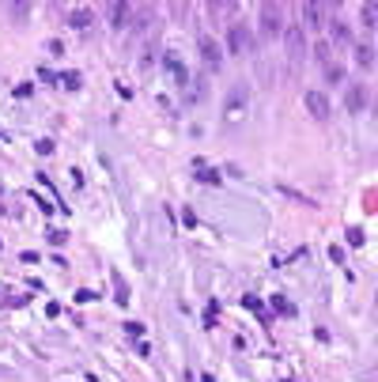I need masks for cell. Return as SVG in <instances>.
Wrapping results in <instances>:
<instances>
[{"label":"cell","mask_w":378,"mask_h":382,"mask_svg":"<svg viewBox=\"0 0 378 382\" xmlns=\"http://www.w3.org/2000/svg\"><path fill=\"white\" fill-rule=\"evenodd\" d=\"M284 27H288V12H284V4H276V0L261 4V30H265V34H280Z\"/></svg>","instance_id":"1"},{"label":"cell","mask_w":378,"mask_h":382,"mask_svg":"<svg viewBox=\"0 0 378 382\" xmlns=\"http://www.w3.org/2000/svg\"><path fill=\"white\" fill-rule=\"evenodd\" d=\"M227 49H231L234 57H246L250 49H253V30H250L246 23H234V27H227Z\"/></svg>","instance_id":"2"},{"label":"cell","mask_w":378,"mask_h":382,"mask_svg":"<svg viewBox=\"0 0 378 382\" xmlns=\"http://www.w3.org/2000/svg\"><path fill=\"white\" fill-rule=\"evenodd\" d=\"M197 49H201V57L208 61V65H212V68H216L219 61H223V45H219L212 34H201V38H197Z\"/></svg>","instance_id":"3"},{"label":"cell","mask_w":378,"mask_h":382,"mask_svg":"<svg viewBox=\"0 0 378 382\" xmlns=\"http://www.w3.org/2000/svg\"><path fill=\"white\" fill-rule=\"evenodd\" d=\"M299 12H303V19H306V27H310V30H321V27H325V12H329V8H325V4H314V0H306Z\"/></svg>","instance_id":"4"},{"label":"cell","mask_w":378,"mask_h":382,"mask_svg":"<svg viewBox=\"0 0 378 382\" xmlns=\"http://www.w3.org/2000/svg\"><path fill=\"white\" fill-rule=\"evenodd\" d=\"M110 280H114V303H117V307H129L132 292H129V284H125V276H121L117 269H110Z\"/></svg>","instance_id":"5"},{"label":"cell","mask_w":378,"mask_h":382,"mask_svg":"<svg viewBox=\"0 0 378 382\" xmlns=\"http://www.w3.org/2000/svg\"><path fill=\"white\" fill-rule=\"evenodd\" d=\"M246 99H250V91L246 87H234V95H231V102H227V117H231V121H242V106H246Z\"/></svg>","instance_id":"6"},{"label":"cell","mask_w":378,"mask_h":382,"mask_svg":"<svg viewBox=\"0 0 378 382\" xmlns=\"http://www.w3.org/2000/svg\"><path fill=\"white\" fill-rule=\"evenodd\" d=\"M344 106L359 113V110L367 106V87H363V84H352L348 91H344Z\"/></svg>","instance_id":"7"},{"label":"cell","mask_w":378,"mask_h":382,"mask_svg":"<svg viewBox=\"0 0 378 382\" xmlns=\"http://www.w3.org/2000/svg\"><path fill=\"white\" fill-rule=\"evenodd\" d=\"M306 110L314 113V117H329V99L321 91H306Z\"/></svg>","instance_id":"8"},{"label":"cell","mask_w":378,"mask_h":382,"mask_svg":"<svg viewBox=\"0 0 378 382\" xmlns=\"http://www.w3.org/2000/svg\"><path fill=\"white\" fill-rule=\"evenodd\" d=\"M110 15H114V27L125 30V27H129V19L136 15V4H125V0H121V4H114V8H110Z\"/></svg>","instance_id":"9"},{"label":"cell","mask_w":378,"mask_h":382,"mask_svg":"<svg viewBox=\"0 0 378 382\" xmlns=\"http://www.w3.org/2000/svg\"><path fill=\"white\" fill-rule=\"evenodd\" d=\"M68 23H72L76 30H91V23H95V12L80 4V8H72V12H68Z\"/></svg>","instance_id":"10"},{"label":"cell","mask_w":378,"mask_h":382,"mask_svg":"<svg viewBox=\"0 0 378 382\" xmlns=\"http://www.w3.org/2000/svg\"><path fill=\"white\" fill-rule=\"evenodd\" d=\"M163 65L174 72V84H178V87H189V72H186V65H182L174 53H167V57H163Z\"/></svg>","instance_id":"11"},{"label":"cell","mask_w":378,"mask_h":382,"mask_svg":"<svg viewBox=\"0 0 378 382\" xmlns=\"http://www.w3.org/2000/svg\"><path fill=\"white\" fill-rule=\"evenodd\" d=\"M284 38H288V53L299 61V57H303V30L295 27V23H288V34H284Z\"/></svg>","instance_id":"12"},{"label":"cell","mask_w":378,"mask_h":382,"mask_svg":"<svg viewBox=\"0 0 378 382\" xmlns=\"http://www.w3.org/2000/svg\"><path fill=\"white\" fill-rule=\"evenodd\" d=\"M329 30H333V42L340 45V49H348V42H352V34H348V23L333 19V23H329Z\"/></svg>","instance_id":"13"},{"label":"cell","mask_w":378,"mask_h":382,"mask_svg":"<svg viewBox=\"0 0 378 382\" xmlns=\"http://www.w3.org/2000/svg\"><path fill=\"white\" fill-rule=\"evenodd\" d=\"M356 61H359L363 68L375 65V49H371V42H359V45H356Z\"/></svg>","instance_id":"14"},{"label":"cell","mask_w":378,"mask_h":382,"mask_svg":"<svg viewBox=\"0 0 378 382\" xmlns=\"http://www.w3.org/2000/svg\"><path fill=\"white\" fill-rule=\"evenodd\" d=\"M273 311H276V314H288V318H291V314H295V303H291L288 295H273Z\"/></svg>","instance_id":"15"},{"label":"cell","mask_w":378,"mask_h":382,"mask_svg":"<svg viewBox=\"0 0 378 382\" xmlns=\"http://www.w3.org/2000/svg\"><path fill=\"white\" fill-rule=\"evenodd\" d=\"M359 12H363V27H367V30H375V15H378V4H375V0H367V4L359 8Z\"/></svg>","instance_id":"16"},{"label":"cell","mask_w":378,"mask_h":382,"mask_svg":"<svg viewBox=\"0 0 378 382\" xmlns=\"http://www.w3.org/2000/svg\"><path fill=\"white\" fill-rule=\"evenodd\" d=\"M197 182H204V185H219V174H216V170H208V167H197Z\"/></svg>","instance_id":"17"},{"label":"cell","mask_w":378,"mask_h":382,"mask_svg":"<svg viewBox=\"0 0 378 382\" xmlns=\"http://www.w3.org/2000/svg\"><path fill=\"white\" fill-rule=\"evenodd\" d=\"M242 307H246V311H253V314H265V303L257 295H242Z\"/></svg>","instance_id":"18"},{"label":"cell","mask_w":378,"mask_h":382,"mask_svg":"<svg viewBox=\"0 0 378 382\" xmlns=\"http://www.w3.org/2000/svg\"><path fill=\"white\" fill-rule=\"evenodd\" d=\"M38 80H42L45 87H53V84H61V76H57V72H49V68H45V65H42V68H38Z\"/></svg>","instance_id":"19"},{"label":"cell","mask_w":378,"mask_h":382,"mask_svg":"<svg viewBox=\"0 0 378 382\" xmlns=\"http://www.w3.org/2000/svg\"><path fill=\"white\" fill-rule=\"evenodd\" d=\"M61 84L68 87V91H76V87L84 84V80H80V72H64V76H61Z\"/></svg>","instance_id":"20"},{"label":"cell","mask_w":378,"mask_h":382,"mask_svg":"<svg viewBox=\"0 0 378 382\" xmlns=\"http://www.w3.org/2000/svg\"><path fill=\"white\" fill-rule=\"evenodd\" d=\"M45 239H49V246H64L68 235H64V231H45Z\"/></svg>","instance_id":"21"},{"label":"cell","mask_w":378,"mask_h":382,"mask_svg":"<svg viewBox=\"0 0 378 382\" xmlns=\"http://www.w3.org/2000/svg\"><path fill=\"white\" fill-rule=\"evenodd\" d=\"M95 292H91V288H76V303H95Z\"/></svg>","instance_id":"22"},{"label":"cell","mask_w":378,"mask_h":382,"mask_svg":"<svg viewBox=\"0 0 378 382\" xmlns=\"http://www.w3.org/2000/svg\"><path fill=\"white\" fill-rule=\"evenodd\" d=\"M348 242L352 246H363V227H348Z\"/></svg>","instance_id":"23"},{"label":"cell","mask_w":378,"mask_h":382,"mask_svg":"<svg viewBox=\"0 0 378 382\" xmlns=\"http://www.w3.org/2000/svg\"><path fill=\"white\" fill-rule=\"evenodd\" d=\"M329 261L333 265H344V246H329Z\"/></svg>","instance_id":"24"},{"label":"cell","mask_w":378,"mask_h":382,"mask_svg":"<svg viewBox=\"0 0 378 382\" xmlns=\"http://www.w3.org/2000/svg\"><path fill=\"white\" fill-rule=\"evenodd\" d=\"M125 333H129V337H144V326H140V322H125Z\"/></svg>","instance_id":"25"},{"label":"cell","mask_w":378,"mask_h":382,"mask_svg":"<svg viewBox=\"0 0 378 382\" xmlns=\"http://www.w3.org/2000/svg\"><path fill=\"white\" fill-rule=\"evenodd\" d=\"M34 152H38V156H49V152H53V140H38V144H34Z\"/></svg>","instance_id":"26"},{"label":"cell","mask_w":378,"mask_h":382,"mask_svg":"<svg viewBox=\"0 0 378 382\" xmlns=\"http://www.w3.org/2000/svg\"><path fill=\"white\" fill-rule=\"evenodd\" d=\"M30 91H34L30 84H19V87H15V95H19V99H30Z\"/></svg>","instance_id":"27"},{"label":"cell","mask_w":378,"mask_h":382,"mask_svg":"<svg viewBox=\"0 0 378 382\" xmlns=\"http://www.w3.org/2000/svg\"><path fill=\"white\" fill-rule=\"evenodd\" d=\"M182 224H186V227H197V216H193V212L186 208V212H182Z\"/></svg>","instance_id":"28"},{"label":"cell","mask_w":378,"mask_h":382,"mask_svg":"<svg viewBox=\"0 0 378 382\" xmlns=\"http://www.w3.org/2000/svg\"><path fill=\"white\" fill-rule=\"evenodd\" d=\"M0 212H4V204H0Z\"/></svg>","instance_id":"29"}]
</instances>
